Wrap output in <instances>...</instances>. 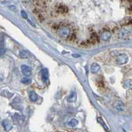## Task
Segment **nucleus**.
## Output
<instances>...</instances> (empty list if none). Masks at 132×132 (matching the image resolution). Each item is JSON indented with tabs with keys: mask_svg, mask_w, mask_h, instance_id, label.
<instances>
[{
	"mask_svg": "<svg viewBox=\"0 0 132 132\" xmlns=\"http://www.w3.org/2000/svg\"><path fill=\"white\" fill-rule=\"evenodd\" d=\"M57 33H58V34L61 38L67 39L69 37L71 31H70V29H69V27H67L66 26H61L58 29Z\"/></svg>",
	"mask_w": 132,
	"mask_h": 132,
	"instance_id": "f257e3e1",
	"label": "nucleus"
},
{
	"mask_svg": "<svg viewBox=\"0 0 132 132\" xmlns=\"http://www.w3.org/2000/svg\"><path fill=\"white\" fill-rule=\"evenodd\" d=\"M116 63L119 65H125L128 63V56L126 54H120L116 57Z\"/></svg>",
	"mask_w": 132,
	"mask_h": 132,
	"instance_id": "f03ea898",
	"label": "nucleus"
},
{
	"mask_svg": "<svg viewBox=\"0 0 132 132\" xmlns=\"http://www.w3.org/2000/svg\"><path fill=\"white\" fill-rule=\"evenodd\" d=\"M111 37H112L111 33L110 31H103L102 33H101L100 36V39H102V41H109L111 39Z\"/></svg>",
	"mask_w": 132,
	"mask_h": 132,
	"instance_id": "7ed1b4c3",
	"label": "nucleus"
},
{
	"mask_svg": "<svg viewBox=\"0 0 132 132\" xmlns=\"http://www.w3.org/2000/svg\"><path fill=\"white\" fill-rule=\"evenodd\" d=\"M21 71L23 74L25 75L26 76H30L32 74V70L29 66H26V65H22L21 67Z\"/></svg>",
	"mask_w": 132,
	"mask_h": 132,
	"instance_id": "20e7f679",
	"label": "nucleus"
},
{
	"mask_svg": "<svg viewBox=\"0 0 132 132\" xmlns=\"http://www.w3.org/2000/svg\"><path fill=\"white\" fill-rule=\"evenodd\" d=\"M120 37L121 39H130L132 37V33L127 30H122L120 33Z\"/></svg>",
	"mask_w": 132,
	"mask_h": 132,
	"instance_id": "39448f33",
	"label": "nucleus"
},
{
	"mask_svg": "<svg viewBox=\"0 0 132 132\" xmlns=\"http://www.w3.org/2000/svg\"><path fill=\"white\" fill-rule=\"evenodd\" d=\"M48 76H49V73H48V69L47 68H44V69L42 70L41 78L44 82H47V80H48Z\"/></svg>",
	"mask_w": 132,
	"mask_h": 132,
	"instance_id": "423d86ee",
	"label": "nucleus"
},
{
	"mask_svg": "<svg viewBox=\"0 0 132 132\" xmlns=\"http://www.w3.org/2000/svg\"><path fill=\"white\" fill-rule=\"evenodd\" d=\"M67 102H70V103H73L75 102L77 100V94L75 93V92H72L69 96L67 97Z\"/></svg>",
	"mask_w": 132,
	"mask_h": 132,
	"instance_id": "0eeeda50",
	"label": "nucleus"
},
{
	"mask_svg": "<svg viewBox=\"0 0 132 132\" xmlns=\"http://www.w3.org/2000/svg\"><path fill=\"white\" fill-rule=\"evenodd\" d=\"M100 68V65L98 64L93 63L91 66V71L93 74H96L99 71Z\"/></svg>",
	"mask_w": 132,
	"mask_h": 132,
	"instance_id": "6e6552de",
	"label": "nucleus"
},
{
	"mask_svg": "<svg viewBox=\"0 0 132 132\" xmlns=\"http://www.w3.org/2000/svg\"><path fill=\"white\" fill-rule=\"evenodd\" d=\"M115 108L119 111H123L125 109V106L121 101H116L115 103Z\"/></svg>",
	"mask_w": 132,
	"mask_h": 132,
	"instance_id": "1a4fd4ad",
	"label": "nucleus"
},
{
	"mask_svg": "<svg viewBox=\"0 0 132 132\" xmlns=\"http://www.w3.org/2000/svg\"><path fill=\"white\" fill-rule=\"evenodd\" d=\"M89 42L90 45H95V44L99 42V39H98V37L96 34H93Z\"/></svg>",
	"mask_w": 132,
	"mask_h": 132,
	"instance_id": "9d476101",
	"label": "nucleus"
},
{
	"mask_svg": "<svg viewBox=\"0 0 132 132\" xmlns=\"http://www.w3.org/2000/svg\"><path fill=\"white\" fill-rule=\"evenodd\" d=\"M58 11L59 13H62V14H65L68 12V8L67 6L63 5H60L58 7Z\"/></svg>",
	"mask_w": 132,
	"mask_h": 132,
	"instance_id": "9b49d317",
	"label": "nucleus"
},
{
	"mask_svg": "<svg viewBox=\"0 0 132 132\" xmlns=\"http://www.w3.org/2000/svg\"><path fill=\"white\" fill-rule=\"evenodd\" d=\"M29 98L32 102H36L38 99V96L35 91H30L29 93Z\"/></svg>",
	"mask_w": 132,
	"mask_h": 132,
	"instance_id": "f8f14e48",
	"label": "nucleus"
},
{
	"mask_svg": "<svg viewBox=\"0 0 132 132\" xmlns=\"http://www.w3.org/2000/svg\"><path fill=\"white\" fill-rule=\"evenodd\" d=\"M19 56L21 59H26L29 56V54L28 52H26V50H21L19 52Z\"/></svg>",
	"mask_w": 132,
	"mask_h": 132,
	"instance_id": "ddd939ff",
	"label": "nucleus"
},
{
	"mask_svg": "<svg viewBox=\"0 0 132 132\" xmlns=\"http://www.w3.org/2000/svg\"><path fill=\"white\" fill-rule=\"evenodd\" d=\"M78 121L77 120H76V119H72L71 121L69 122V126H70V127H72V128H73V127H75V126H76L77 124H78Z\"/></svg>",
	"mask_w": 132,
	"mask_h": 132,
	"instance_id": "4468645a",
	"label": "nucleus"
},
{
	"mask_svg": "<svg viewBox=\"0 0 132 132\" xmlns=\"http://www.w3.org/2000/svg\"><path fill=\"white\" fill-rule=\"evenodd\" d=\"M22 83H23L24 84H29L31 82V80L28 78H23L21 80Z\"/></svg>",
	"mask_w": 132,
	"mask_h": 132,
	"instance_id": "2eb2a0df",
	"label": "nucleus"
},
{
	"mask_svg": "<svg viewBox=\"0 0 132 132\" xmlns=\"http://www.w3.org/2000/svg\"><path fill=\"white\" fill-rule=\"evenodd\" d=\"M124 84L127 88H131L132 87V80H127L124 83Z\"/></svg>",
	"mask_w": 132,
	"mask_h": 132,
	"instance_id": "dca6fc26",
	"label": "nucleus"
},
{
	"mask_svg": "<svg viewBox=\"0 0 132 132\" xmlns=\"http://www.w3.org/2000/svg\"><path fill=\"white\" fill-rule=\"evenodd\" d=\"M5 52V49L2 46H0V55H3Z\"/></svg>",
	"mask_w": 132,
	"mask_h": 132,
	"instance_id": "f3484780",
	"label": "nucleus"
},
{
	"mask_svg": "<svg viewBox=\"0 0 132 132\" xmlns=\"http://www.w3.org/2000/svg\"><path fill=\"white\" fill-rule=\"evenodd\" d=\"M21 14L22 17L24 18V19H27V17H28V15H27V14H26L25 11H22L21 12Z\"/></svg>",
	"mask_w": 132,
	"mask_h": 132,
	"instance_id": "a211bd4d",
	"label": "nucleus"
},
{
	"mask_svg": "<svg viewBox=\"0 0 132 132\" xmlns=\"http://www.w3.org/2000/svg\"><path fill=\"white\" fill-rule=\"evenodd\" d=\"M28 23H29L30 24H31V25H33V27H35V25L34 23H33V22L31 21H30V20H28Z\"/></svg>",
	"mask_w": 132,
	"mask_h": 132,
	"instance_id": "6ab92c4d",
	"label": "nucleus"
}]
</instances>
